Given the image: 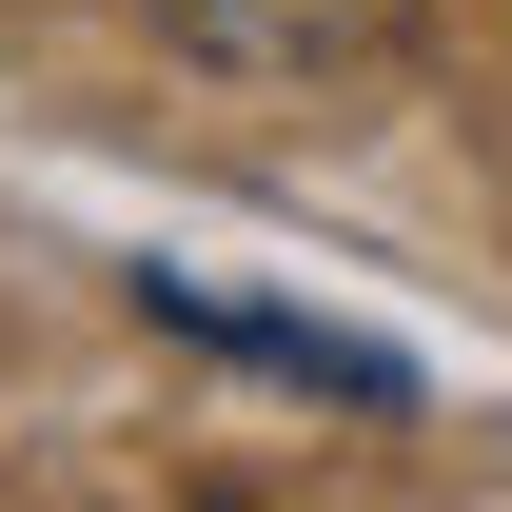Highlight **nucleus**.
Listing matches in <instances>:
<instances>
[{
  "label": "nucleus",
  "instance_id": "f257e3e1",
  "mask_svg": "<svg viewBox=\"0 0 512 512\" xmlns=\"http://www.w3.org/2000/svg\"><path fill=\"white\" fill-rule=\"evenodd\" d=\"M138 316H158V335H197V355H237V375L335 394V414H414V355H394V335L296 316V296H237V276H138Z\"/></svg>",
  "mask_w": 512,
  "mask_h": 512
},
{
  "label": "nucleus",
  "instance_id": "f03ea898",
  "mask_svg": "<svg viewBox=\"0 0 512 512\" xmlns=\"http://www.w3.org/2000/svg\"><path fill=\"white\" fill-rule=\"evenodd\" d=\"M414 0H158V40H197V60L237 79H296V60H375Z\"/></svg>",
  "mask_w": 512,
  "mask_h": 512
}]
</instances>
